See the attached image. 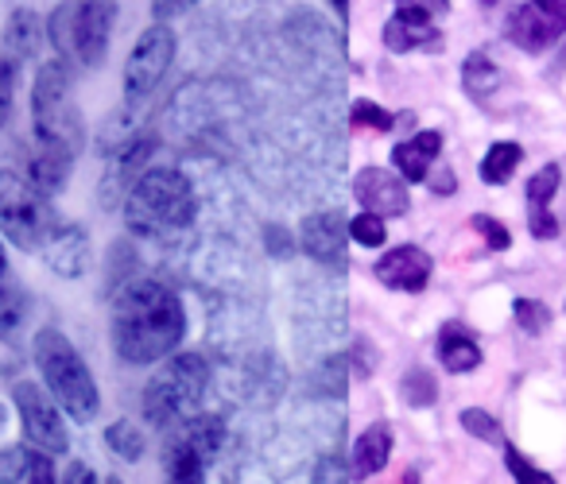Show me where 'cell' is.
Wrapping results in <instances>:
<instances>
[{"mask_svg": "<svg viewBox=\"0 0 566 484\" xmlns=\"http://www.w3.org/2000/svg\"><path fill=\"white\" fill-rule=\"evenodd\" d=\"M113 28H117V0H66L51 12L48 40L63 63L94 71L109 55Z\"/></svg>", "mask_w": 566, "mask_h": 484, "instance_id": "obj_6", "label": "cell"}, {"mask_svg": "<svg viewBox=\"0 0 566 484\" xmlns=\"http://www.w3.org/2000/svg\"><path fill=\"white\" fill-rule=\"evenodd\" d=\"M28 322V298L24 291H0V341L17 345L20 341V329Z\"/></svg>", "mask_w": 566, "mask_h": 484, "instance_id": "obj_27", "label": "cell"}, {"mask_svg": "<svg viewBox=\"0 0 566 484\" xmlns=\"http://www.w3.org/2000/svg\"><path fill=\"white\" fill-rule=\"evenodd\" d=\"M175 32L167 24H151L140 32L136 48L128 51V63H125V102H144L148 94H156L159 82L167 78L175 63Z\"/></svg>", "mask_w": 566, "mask_h": 484, "instance_id": "obj_9", "label": "cell"}, {"mask_svg": "<svg viewBox=\"0 0 566 484\" xmlns=\"http://www.w3.org/2000/svg\"><path fill=\"white\" fill-rule=\"evenodd\" d=\"M4 419H9V411H4V403H0V427H4Z\"/></svg>", "mask_w": 566, "mask_h": 484, "instance_id": "obj_43", "label": "cell"}, {"mask_svg": "<svg viewBox=\"0 0 566 484\" xmlns=\"http://www.w3.org/2000/svg\"><path fill=\"white\" fill-rule=\"evenodd\" d=\"M532 233L539 236V241H551V236H558V221L551 218V210H532Z\"/></svg>", "mask_w": 566, "mask_h": 484, "instance_id": "obj_39", "label": "cell"}, {"mask_svg": "<svg viewBox=\"0 0 566 484\" xmlns=\"http://www.w3.org/2000/svg\"><path fill=\"white\" fill-rule=\"evenodd\" d=\"M105 445H109L120 461H140L144 450H148V438H144V430L136 427V422L117 419L105 427Z\"/></svg>", "mask_w": 566, "mask_h": 484, "instance_id": "obj_25", "label": "cell"}, {"mask_svg": "<svg viewBox=\"0 0 566 484\" xmlns=\"http://www.w3.org/2000/svg\"><path fill=\"white\" fill-rule=\"evenodd\" d=\"M458 422H462L465 434L481 438V442H489V445H504L501 422H496L489 411H481V407H465V411L458 414Z\"/></svg>", "mask_w": 566, "mask_h": 484, "instance_id": "obj_29", "label": "cell"}, {"mask_svg": "<svg viewBox=\"0 0 566 484\" xmlns=\"http://www.w3.org/2000/svg\"><path fill=\"white\" fill-rule=\"evenodd\" d=\"M264 241H268V252H272L275 260H287L295 252L292 233H287V229H280V225H264Z\"/></svg>", "mask_w": 566, "mask_h": 484, "instance_id": "obj_37", "label": "cell"}, {"mask_svg": "<svg viewBox=\"0 0 566 484\" xmlns=\"http://www.w3.org/2000/svg\"><path fill=\"white\" fill-rule=\"evenodd\" d=\"M206 465H210V461H206L202 453H198L195 445L187 442V438H179V434L171 430V442H167V450H164V469H167V476H171V481H182V484L202 481V476H206Z\"/></svg>", "mask_w": 566, "mask_h": 484, "instance_id": "obj_22", "label": "cell"}, {"mask_svg": "<svg viewBox=\"0 0 566 484\" xmlns=\"http://www.w3.org/2000/svg\"><path fill=\"white\" fill-rule=\"evenodd\" d=\"M125 221L136 236H171L195 221V187L179 167H148L125 194Z\"/></svg>", "mask_w": 566, "mask_h": 484, "instance_id": "obj_2", "label": "cell"}, {"mask_svg": "<svg viewBox=\"0 0 566 484\" xmlns=\"http://www.w3.org/2000/svg\"><path fill=\"white\" fill-rule=\"evenodd\" d=\"M32 133L43 148L66 151L78 159L86 144V120L71 94V71L63 59H51L35 71L32 82Z\"/></svg>", "mask_w": 566, "mask_h": 484, "instance_id": "obj_4", "label": "cell"}, {"mask_svg": "<svg viewBox=\"0 0 566 484\" xmlns=\"http://www.w3.org/2000/svg\"><path fill=\"white\" fill-rule=\"evenodd\" d=\"M346 241H349V221L338 210H318L307 213L300 225V249L307 252L315 264L331 267H346Z\"/></svg>", "mask_w": 566, "mask_h": 484, "instance_id": "obj_12", "label": "cell"}, {"mask_svg": "<svg viewBox=\"0 0 566 484\" xmlns=\"http://www.w3.org/2000/svg\"><path fill=\"white\" fill-rule=\"evenodd\" d=\"M431 12L411 4V0H400L396 17L385 24V48L396 51V55H408V51H434L442 48L439 28L431 24Z\"/></svg>", "mask_w": 566, "mask_h": 484, "instance_id": "obj_14", "label": "cell"}, {"mask_svg": "<svg viewBox=\"0 0 566 484\" xmlns=\"http://www.w3.org/2000/svg\"><path fill=\"white\" fill-rule=\"evenodd\" d=\"M59 221L51 194L35 190L28 179H9L0 187V233L24 252H40L43 236Z\"/></svg>", "mask_w": 566, "mask_h": 484, "instance_id": "obj_7", "label": "cell"}, {"mask_svg": "<svg viewBox=\"0 0 566 484\" xmlns=\"http://www.w3.org/2000/svg\"><path fill=\"white\" fill-rule=\"evenodd\" d=\"M12 403H17V411H20V427H24L28 445L51 453V457L71 450L63 407L55 403V396H51L48 388H40V383H32V380H20L17 388H12Z\"/></svg>", "mask_w": 566, "mask_h": 484, "instance_id": "obj_8", "label": "cell"}, {"mask_svg": "<svg viewBox=\"0 0 566 484\" xmlns=\"http://www.w3.org/2000/svg\"><path fill=\"white\" fill-rule=\"evenodd\" d=\"M439 360L447 372L462 376V372H473L481 365V345L465 334L462 326H447L439 334Z\"/></svg>", "mask_w": 566, "mask_h": 484, "instance_id": "obj_21", "label": "cell"}, {"mask_svg": "<svg viewBox=\"0 0 566 484\" xmlns=\"http://www.w3.org/2000/svg\"><path fill=\"white\" fill-rule=\"evenodd\" d=\"M4 272H9V256H4V244H0V283H4Z\"/></svg>", "mask_w": 566, "mask_h": 484, "instance_id": "obj_41", "label": "cell"}, {"mask_svg": "<svg viewBox=\"0 0 566 484\" xmlns=\"http://www.w3.org/2000/svg\"><path fill=\"white\" fill-rule=\"evenodd\" d=\"M392 113L380 109L377 102H354V109H349V125L354 128H373V133H388L392 128Z\"/></svg>", "mask_w": 566, "mask_h": 484, "instance_id": "obj_31", "label": "cell"}, {"mask_svg": "<svg viewBox=\"0 0 566 484\" xmlns=\"http://www.w3.org/2000/svg\"><path fill=\"white\" fill-rule=\"evenodd\" d=\"M331 4H334V12H338V17H346V12H349V0H331Z\"/></svg>", "mask_w": 566, "mask_h": 484, "instance_id": "obj_42", "label": "cell"}, {"mask_svg": "<svg viewBox=\"0 0 566 484\" xmlns=\"http://www.w3.org/2000/svg\"><path fill=\"white\" fill-rule=\"evenodd\" d=\"M512 311H516L520 329H527V334H543L551 326V311L543 303H535V298H516Z\"/></svg>", "mask_w": 566, "mask_h": 484, "instance_id": "obj_33", "label": "cell"}, {"mask_svg": "<svg viewBox=\"0 0 566 484\" xmlns=\"http://www.w3.org/2000/svg\"><path fill=\"white\" fill-rule=\"evenodd\" d=\"M17 74H20V66H12L9 59H0V128L9 125L12 94H17Z\"/></svg>", "mask_w": 566, "mask_h": 484, "instance_id": "obj_35", "label": "cell"}, {"mask_svg": "<svg viewBox=\"0 0 566 484\" xmlns=\"http://www.w3.org/2000/svg\"><path fill=\"white\" fill-rule=\"evenodd\" d=\"M198 0H151V17L159 20V24H167V20L182 17V12L195 9Z\"/></svg>", "mask_w": 566, "mask_h": 484, "instance_id": "obj_38", "label": "cell"}, {"mask_svg": "<svg viewBox=\"0 0 566 484\" xmlns=\"http://www.w3.org/2000/svg\"><path fill=\"white\" fill-rule=\"evenodd\" d=\"M439 151H442V133H434V128H423V133H416L411 140L396 144V148H392V164H396V171H400L408 182H423L427 175H431Z\"/></svg>", "mask_w": 566, "mask_h": 484, "instance_id": "obj_17", "label": "cell"}, {"mask_svg": "<svg viewBox=\"0 0 566 484\" xmlns=\"http://www.w3.org/2000/svg\"><path fill=\"white\" fill-rule=\"evenodd\" d=\"M346 376H349V357L334 353V357H323L307 372V391L323 399H342L346 396Z\"/></svg>", "mask_w": 566, "mask_h": 484, "instance_id": "obj_23", "label": "cell"}, {"mask_svg": "<svg viewBox=\"0 0 566 484\" xmlns=\"http://www.w3.org/2000/svg\"><path fill=\"white\" fill-rule=\"evenodd\" d=\"M66 481H82V484H94L97 481V473L90 465H82V461H71L66 465Z\"/></svg>", "mask_w": 566, "mask_h": 484, "instance_id": "obj_40", "label": "cell"}, {"mask_svg": "<svg viewBox=\"0 0 566 484\" xmlns=\"http://www.w3.org/2000/svg\"><path fill=\"white\" fill-rule=\"evenodd\" d=\"M35 368L43 376V388L55 396V403L66 411V419L74 422H94L102 411V391H97L94 372L86 368L82 353L74 349V341L63 329H40L32 341Z\"/></svg>", "mask_w": 566, "mask_h": 484, "instance_id": "obj_3", "label": "cell"}, {"mask_svg": "<svg viewBox=\"0 0 566 484\" xmlns=\"http://www.w3.org/2000/svg\"><path fill=\"white\" fill-rule=\"evenodd\" d=\"M388 457H392V427L388 422H373L354 442V476L357 481L377 476L388 465Z\"/></svg>", "mask_w": 566, "mask_h": 484, "instance_id": "obj_19", "label": "cell"}, {"mask_svg": "<svg viewBox=\"0 0 566 484\" xmlns=\"http://www.w3.org/2000/svg\"><path fill=\"white\" fill-rule=\"evenodd\" d=\"M71 167H74V156H66V151H55V148H43V144H40V151L28 159L24 179L32 182L35 190H43V194L55 198L59 190L71 182Z\"/></svg>", "mask_w": 566, "mask_h": 484, "instance_id": "obj_20", "label": "cell"}, {"mask_svg": "<svg viewBox=\"0 0 566 484\" xmlns=\"http://www.w3.org/2000/svg\"><path fill=\"white\" fill-rule=\"evenodd\" d=\"M520 159H524L520 144H512V140L493 144V148L485 151V159H481V182H489V187H504V182L516 175Z\"/></svg>", "mask_w": 566, "mask_h": 484, "instance_id": "obj_24", "label": "cell"}, {"mask_svg": "<svg viewBox=\"0 0 566 484\" xmlns=\"http://www.w3.org/2000/svg\"><path fill=\"white\" fill-rule=\"evenodd\" d=\"M151 151H156V140H151V136H133L125 148L113 151L109 175H105V202L117 206V198L125 202L133 182L151 167Z\"/></svg>", "mask_w": 566, "mask_h": 484, "instance_id": "obj_16", "label": "cell"}, {"mask_svg": "<svg viewBox=\"0 0 566 484\" xmlns=\"http://www.w3.org/2000/svg\"><path fill=\"white\" fill-rule=\"evenodd\" d=\"M187 334L182 298L164 280L136 275L113 295V349L125 365H159Z\"/></svg>", "mask_w": 566, "mask_h": 484, "instance_id": "obj_1", "label": "cell"}, {"mask_svg": "<svg viewBox=\"0 0 566 484\" xmlns=\"http://www.w3.org/2000/svg\"><path fill=\"white\" fill-rule=\"evenodd\" d=\"M434 396H439V388H434L431 372H423V368H411V372L403 376V399H408L411 407L434 403Z\"/></svg>", "mask_w": 566, "mask_h": 484, "instance_id": "obj_32", "label": "cell"}, {"mask_svg": "<svg viewBox=\"0 0 566 484\" xmlns=\"http://www.w3.org/2000/svg\"><path fill=\"white\" fill-rule=\"evenodd\" d=\"M431 272H434L431 256H427L419 244H400V249H388L385 256L377 260V267H373V275H377L388 291H408V295L423 291L427 280H431Z\"/></svg>", "mask_w": 566, "mask_h": 484, "instance_id": "obj_15", "label": "cell"}, {"mask_svg": "<svg viewBox=\"0 0 566 484\" xmlns=\"http://www.w3.org/2000/svg\"><path fill=\"white\" fill-rule=\"evenodd\" d=\"M349 236H354L361 249H380V244L388 241V229H385V218L380 213H357L354 221H349Z\"/></svg>", "mask_w": 566, "mask_h": 484, "instance_id": "obj_30", "label": "cell"}, {"mask_svg": "<svg viewBox=\"0 0 566 484\" xmlns=\"http://www.w3.org/2000/svg\"><path fill=\"white\" fill-rule=\"evenodd\" d=\"M462 82H465V94L478 97V102H485L489 94H493L496 86H501V71H496L493 63H489V55H470L462 66Z\"/></svg>", "mask_w": 566, "mask_h": 484, "instance_id": "obj_26", "label": "cell"}, {"mask_svg": "<svg viewBox=\"0 0 566 484\" xmlns=\"http://www.w3.org/2000/svg\"><path fill=\"white\" fill-rule=\"evenodd\" d=\"M40 256H43V264L55 275H63V280H82V275L94 267V244H90V233L78 221L59 218L55 225H51V233L43 236Z\"/></svg>", "mask_w": 566, "mask_h": 484, "instance_id": "obj_11", "label": "cell"}, {"mask_svg": "<svg viewBox=\"0 0 566 484\" xmlns=\"http://www.w3.org/2000/svg\"><path fill=\"white\" fill-rule=\"evenodd\" d=\"M40 40H43V28H40V17L32 9H17L4 24V59L12 66H24L28 59H35L40 51Z\"/></svg>", "mask_w": 566, "mask_h": 484, "instance_id": "obj_18", "label": "cell"}, {"mask_svg": "<svg viewBox=\"0 0 566 484\" xmlns=\"http://www.w3.org/2000/svg\"><path fill=\"white\" fill-rule=\"evenodd\" d=\"M470 225H473V233L485 236V244H489V249H493V252H504V249H509V244H512V233H509V229H504L501 221L485 218V213H478V218H473Z\"/></svg>", "mask_w": 566, "mask_h": 484, "instance_id": "obj_34", "label": "cell"}, {"mask_svg": "<svg viewBox=\"0 0 566 484\" xmlns=\"http://www.w3.org/2000/svg\"><path fill=\"white\" fill-rule=\"evenodd\" d=\"M566 35V0H524L509 17V40L520 51H539L555 48Z\"/></svg>", "mask_w": 566, "mask_h": 484, "instance_id": "obj_10", "label": "cell"}, {"mask_svg": "<svg viewBox=\"0 0 566 484\" xmlns=\"http://www.w3.org/2000/svg\"><path fill=\"white\" fill-rule=\"evenodd\" d=\"M504 461H509V473L516 476V481H551V473H543L532 461H524L516 445H509V442H504Z\"/></svg>", "mask_w": 566, "mask_h": 484, "instance_id": "obj_36", "label": "cell"}, {"mask_svg": "<svg viewBox=\"0 0 566 484\" xmlns=\"http://www.w3.org/2000/svg\"><path fill=\"white\" fill-rule=\"evenodd\" d=\"M354 198L369 213H380V218H403L411 206L408 179L400 171H388V167H365V171H357Z\"/></svg>", "mask_w": 566, "mask_h": 484, "instance_id": "obj_13", "label": "cell"}, {"mask_svg": "<svg viewBox=\"0 0 566 484\" xmlns=\"http://www.w3.org/2000/svg\"><path fill=\"white\" fill-rule=\"evenodd\" d=\"M558 182H563V167L558 164H547L532 175V182H527V202H532V210H547Z\"/></svg>", "mask_w": 566, "mask_h": 484, "instance_id": "obj_28", "label": "cell"}, {"mask_svg": "<svg viewBox=\"0 0 566 484\" xmlns=\"http://www.w3.org/2000/svg\"><path fill=\"white\" fill-rule=\"evenodd\" d=\"M210 388V365L202 353H171L144 383V419L156 430H171L198 414Z\"/></svg>", "mask_w": 566, "mask_h": 484, "instance_id": "obj_5", "label": "cell"}]
</instances>
